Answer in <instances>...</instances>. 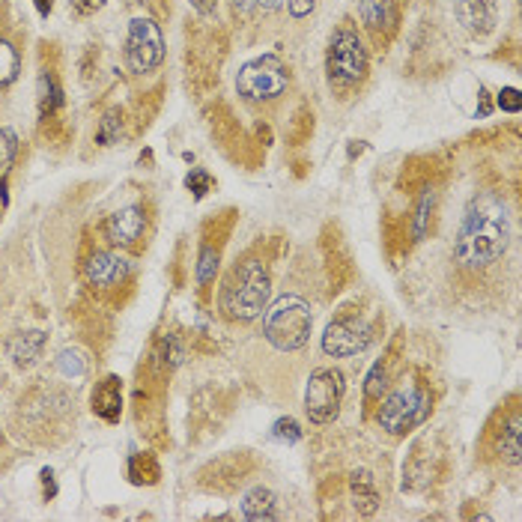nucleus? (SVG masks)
<instances>
[{"label":"nucleus","instance_id":"f3484780","mask_svg":"<svg viewBox=\"0 0 522 522\" xmlns=\"http://www.w3.org/2000/svg\"><path fill=\"white\" fill-rule=\"evenodd\" d=\"M242 517L251 522L278 520V502H275V493L266 490V487H254V490H248L245 499H242Z\"/></svg>","mask_w":522,"mask_h":522},{"label":"nucleus","instance_id":"ddd939ff","mask_svg":"<svg viewBox=\"0 0 522 522\" xmlns=\"http://www.w3.org/2000/svg\"><path fill=\"white\" fill-rule=\"evenodd\" d=\"M358 15H361L364 27H367L376 39H382V36L388 39V36L397 30V21H400L397 0H361Z\"/></svg>","mask_w":522,"mask_h":522},{"label":"nucleus","instance_id":"7c9ffc66","mask_svg":"<svg viewBox=\"0 0 522 522\" xmlns=\"http://www.w3.org/2000/svg\"><path fill=\"white\" fill-rule=\"evenodd\" d=\"M499 108L505 111V114H520L522 108V96L517 87H502L499 90Z\"/></svg>","mask_w":522,"mask_h":522},{"label":"nucleus","instance_id":"5701e85b","mask_svg":"<svg viewBox=\"0 0 522 522\" xmlns=\"http://www.w3.org/2000/svg\"><path fill=\"white\" fill-rule=\"evenodd\" d=\"M18 72H21V57H18L15 45L0 39V90L9 87L18 78Z\"/></svg>","mask_w":522,"mask_h":522},{"label":"nucleus","instance_id":"20e7f679","mask_svg":"<svg viewBox=\"0 0 522 522\" xmlns=\"http://www.w3.org/2000/svg\"><path fill=\"white\" fill-rule=\"evenodd\" d=\"M311 329H314V314L302 296H281L263 317V338L281 352H296L305 347Z\"/></svg>","mask_w":522,"mask_h":522},{"label":"nucleus","instance_id":"c756f323","mask_svg":"<svg viewBox=\"0 0 522 522\" xmlns=\"http://www.w3.org/2000/svg\"><path fill=\"white\" fill-rule=\"evenodd\" d=\"M159 361L165 367H176L182 361V347H179V341H176L174 335H165L162 338V344H159Z\"/></svg>","mask_w":522,"mask_h":522},{"label":"nucleus","instance_id":"4468645a","mask_svg":"<svg viewBox=\"0 0 522 522\" xmlns=\"http://www.w3.org/2000/svg\"><path fill=\"white\" fill-rule=\"evenodd\" d=\"M93 412L108 421V424H117L120 415H123V382L120 376H105L96 391H93Z\"/></svg>","mask_w":522,"mask_h":522},{"label":"nucleus","instance_id":"dca6fc26","mask_svg":"<svg viewBox=\"0 0 522 522\" xmlns=\"http://www.w3.org/2000/svg\"><path fill=\"white\" fill-rule=\"evenodd\" d=\"M42 349H45V335L42 332H18L6 344V352H9V358H12L15 367L36 364V358L42 355Z\"/></svg>","mask_w":522,"mask_h":522},{"label":"nucleus","instance_id":"a211bd4d","mask_svg":"<svg viewBox=\"0 0 522 522\" xmlns=\"http://www.w3.org/2000/svg\"><path fill=\"white\" fill-rule=\"evenodd\" d=\"M126 475L135 487H153V484H159L162 469H159L153 454H132L129 466H126Z\"/></svg>","mask_w":522,"mask_h":522},{"label":"nucleus","instance_id":"423d86ee","mask_svg":"<svg viewBox=\"0 0 522 522\" xmlns=\"http://www.w3.org/2000/svg\"><path fill=\"white\" fill-rule=\"evenodd\" d=\"M290 84V69L278 54H263L248 60L236 75V90L248 102H272Z\"/></svg>","mask_w":522,"mask_h":522},{"label":"nucleus","instance_id":"412c9836","mask_svg":"<svg viewBox=\"0 0 522 522\" xmlns=\"http://www.w3.org/2000/svg\"><path fill=\"white\" fill-rule=\"evenodd\" d=\"M388 376H391L388 358H382V361H376V364L370 367V373H367V379H364V403H367V406H373V403L382 400V394H385V388H388Z\"/></svg>","mask_w":522,"mask_h":522},{"label":"nucleus","instance_id":"cd10ccee","mask_svg":"<svg viewBox=\"0 0 522 522\" xmlns=\"http://www.w3.org/2000/svg\"><path fill=\"white\" fill-rule=\"evenodd\" d=\"M272 436H275L278 442L296 445V442H302V427H299L296 418H278L275 427H272Z\"/></svg>","mask_w":522,"mask_h":522},{"label":"nucleus","instance_id":"e433bc0d","mask_svg":"<svg viewBox=\"0 0 522 522\" xmlns=\"http://www.w3.org/2000/svg\"><path fill=\"white\" fill-rule=\"evenodd\" d=\"M33 6H36V12H39L42 18H48L51 9H54V0H33Z\"/></svg>","mask_w":522,"mask_h":522},{"label":"nucleus","instance_id":"2eb2a0df","mask_svg":"<svg viewBox=\"0 0 522 522\" xmlns=\"http://www.w3.org/2000/svg\"><path fill=\"white\" fill-rule=\"evenodd\" d=\"M349 493H352V505L361 517H370L379 511V490H376V478L367 469L352 472L349 478Z\"/></svg>","mask_w":522,"mask_h":522},{"label":"nucleus","instance_id":"bb28decb","mask_svg":"<svg viewBox=\"0 0 522 522\" xmlns=\"http://www.w3.org/2000/svg\"><path fill=\"white\" fill-rule=\"evenodd\" d=\"M15 156H18V135L9 126H0V176L9 174Z\"/></svg>","mask_w":522,"mask_h":522},{"label":"nucleus","instance_id":"39448f33","mask_svg":"<svg viewBox=\"0 0 522 522\" xmlns=\"http://www.w3.org/2000/svg\"><path fill=\"white\" fill-rule=\"evenodd\" d=\"M326 72H329V84L335 90H352L367 78V51H364L361 36L349 27V21L332 33L329 54H326Z\"/></svg>","mask_w":522,"mask_h":522},{"label":"nucleus","instance_id":"473e14b6","mask_svg":"<svg viewBox=\"0 0 522 522\" xmlns=\"http://www.w3.org/2000/svg\"><path fill=\"white\" fill-rule=\"evenodd\" d=\"M105 6V0H72V12L75 15H81V18H87V15H93V12H99Z\"/></svg>","mask_w":522,"mask_h":522},{"label":"nucleus","instance_id":"f704fd0d","mask_svg":"<svg viewBox=\"0 0 522 522\" xmlns=\"http://www.w3.org/2000/svg\"><path fill=\"white\" fill-rule=\"evenodd\" d=\"M42 487H45V499L57 496V484H54V472L51 469H42Z\"/></svg>","mask_w":522,"mask_h":522},{"label":"nucleus","instance_id":"2f4dec72","mask_svg":"<svg viewBox=\"0 0 522 522\" xmlns=\"http://www.w3.org/2000/svg\"><path fill=\"white\" fill-rule=\"evenodd\" d=\"M284 0H233V9L236 12H242V15H248L251 9H266V12H272V9H278Z\"/></svg>","mask_w":522,"mask_h":522},{"label":"nucleus","instance_id":"9b49d317","mask_svg":"<svg viewBox=\"0 0 522 522\" xmlns=\"http://www.w3.org/2000/svg\"><path fill=\"white\" fill-rule=\"evenodd\" d=\"M454 15L472 36H487L499 21V6L496 0H454Z\"/></svg>","mask_w":522,"mask_h":522},{"label":"nucleus","instance_id":"f257e3e1","mask_svg":"<svg viewBox=\"0 0 522 522\" xmlns=\"http://www.w3.org/2000/svg\"><path fill=\"white\" fill-rule=\"evenodd\" d=\"M511 236L514 227L505 200L496 194H478L466 206V215L460 221L454 239V260L466 272H484L505 257Z\"/></svg>","mask_w":522,"mask_h":522},{"label":"nucleus","instance_id":"1a4fd4ad","mask_svg":"<svg viewBox=\"0 0 522 522\" xmlns=\"http://www.w3.org/2000/svg\"><path fill=\"white\" fill-rule=\"evenodd\" d=\"M373 344V326L361 314H341L326 326L323 335V352L335 358H349L358 355Z\"/></svg>","mask_w":522,"mask_h":522},{"label":"nucleus","instance_id":"c85d7f7f","mask_svg":"<svg viewBox=\"0 0 522 522\" xmlns=\"http://www.w3.org/2000/svg\"><path fill=\"white\" fill-rule=\"evenodd\" d=\"M212 185H215V179L206 174L203 168H194L191 174L185 176V188H188V191H191L197 200H200V197H206V194L212 191Z\"/></svg>","mask_w":522,"mask_h":522},{"label":"nucleus","instance_id":"393cba45","mask_svg":"<svg viewBox=\"0 0 522 522\" xmlns=\"http://www.w3.org/2000/svg\"><path fill=\"white\" fill-rule=\"evenodd\" d=\"M215 272H218V248L212 245H203L200 254H197V284L206 287L215 281Z\"/></svg>","mask_w":522,"mask_h":522},{"label":"nucleus","instance_id":"a878e982","mask_svg":"<svg viewBox=\"0 0 522 522\" xmlns=\"http://www.w3.org/2000/svg\"><path fill=\"white\" fill-rule=\"evenodd\" d=\"M120 129H123V117H120V111L114 108V111H108L102 120H99V132H96V144H102V147H111L117 138H120Z\"/></svg>","mask_w":522,"mask_h":522},{"label":"nucleus","instance_id":"9d476101","mask_svg":"<svg viewBox=\"0 0 522 522\" xmlns=\"http://www.w3.org/2000/svg\"><path fill=\"white\" fill-rule=\"evenodd\" d=\"M144 230H147L144 206H126L105 221V239L111 245H135L144 236Z\"/></svg>","mask_w":522,"mask_h":522},{"label":"nucleus","instance_id":"b1692460","mask_svg":"<svg viewBox=\"0 0 522 522\" xmlns=\"http://www.w3.org/2000/svg\"><path fill=\"white\" fill-rule=\"evenodd\" d=\"M54 364H57V370H60L63 376H69V379H78V376L87 373V358H84L81 349H63V352L57 355Z\"/></svg>","mask_w":522,"mask_h":522},{"label":"nucleus","instance_id":"f03ea898","mask_svg":"<svg viewBox=\"0 0 522 522\" xmlns=\"http://www.w3.org/2000/svg\"><path fill=\"white\" fill-rule=\"evenodd\" d=\"M269 296H272V275H269L266 260L263 257H245L224 278L218 305H221L227 320L248 323V320H257L266 311Z\"/></svg>","mask_w":522,"mask_h":522},{"label":"nucleus","instance_id":"c9c22d12","mask_svg":"<svg viewBox=\"0 0 522 522\" xmlns=\"http://www.w3.org/2000/svg\"><path fill=\"white\" fill-rule=\"evenodd\" d=\"M200 15H215V6H218V0H188Z\"/></svg>","mask_w":522,"mask_h":522},{"label":"nucleus","instance_id":"4be33fe9","mask_svg":"<svg viewBox=\"0 0 522 522\" xmlns=\"http://www.w3.org/2000/svg\"><path fill=\"white\" fill-rule=\"evenodd\" d=\"M433 209H436V191L433 188H424V194L418 197V206H415V218H412L415 239H424L427 236L430 221H433Z\"/></svg>","mask_w":522,"mask_h":522},{"label":"nucleus","instance_id":"6ab92c4d","mask_svg":"<svg viewBox=\"0 0 522 522\" xmlns=\"http://www.w3.org/2000/svg\"><path fill=\"white\" fill-rule=\"evenodd\" d=\"M520 436H522V421H520V412L514 409L511 418H508V424L502 427V439H499V454H502L511 466L520 463V454H522Z\"/></svg>","mask_w":522,"mask_h":522},{"label":"nucleus","instance_id":"6e6552de","mask_svg":"<svg viewBox=\"0 0 522 522\" xmlns=\"http://www.w3.org/2000/svg\"><path fill=\"white\" fill-rule=\"evenodd\" d=\"M344 391H347V382H344V373L335 370V367H317L308 379V388H305V412L314 424H329L338 418L341 412V403H344Z\"/></svg>","mask_w":522,"mask_h":522},{"label":"nucleus","instance_id":"7ed1b4c3","mask_svg":"<svg viewBox=\"0 0 522 522\" xmlns=\"http://www.w3.org/2000/svg\"><path fill=\"white\" fill-rule=\"evenodd\" d=\"M433 412V394L421 379H403L388 397L379 400V424L391 436H406L415 427H421Z\"/></svg>","mask_w":522,"mask_h":522},{"label":"nucleus","instance_id":"72a5a7b5","mask_svg":"<svg viewBox=\"0 0 522 522\" xmlns=\"http://www.w3.org/2000/svg\"><path fill=\"white\" fill-rule=\"evenodd\" d=\"M314 6H317V0H287V9H290L293 18H305V15H311Z\"/></svg>","mask_w":522,"mask_h":522},{"label":"nucleus","instance_id":"0eeeda50","mask_svg":"<svg viewBox=\"0 0 522 522\" xmlns=\"http://www.w3.org/2000/svg\"><path fill=\"white\" fill-rule=\"evenodd\" d=\"M126 66L135 72V75H150L162 66L165 60V36H162V27L147 18V15H138L129 21V30H126Z\"/></svg>","mask_w":522,"mask_h":522},{"label":"nucleus","instance_id":"f8f14e48","mask_svg":"<svg viewBox=\"0 0 522 522\" xmlns=\"http://www.w3.org/2000/svg\"><path fill=\"white\" fill-rule=\"evenodd\" d=\"M129 266L123 257L111 254V251H96L87 263H84V278L90 287H114L126 278Z\"/></svg>","mask_w":522,"mask_h":522},{"label":"nucleus","instance_id":"aec40b11","mask_svg":"<svg viewBox=\"0 0 522 522\" xmlns=\"http://www.w3.org/2000/svg\"><path fill=\"white\" fill-rule=\"evenodd\" d=\"M60 105H63V90H60L57 78L51 72H42L39 75V120L54 117Z\"/></svg>","mask_w":522,"mask_h":522}]
</instances>
